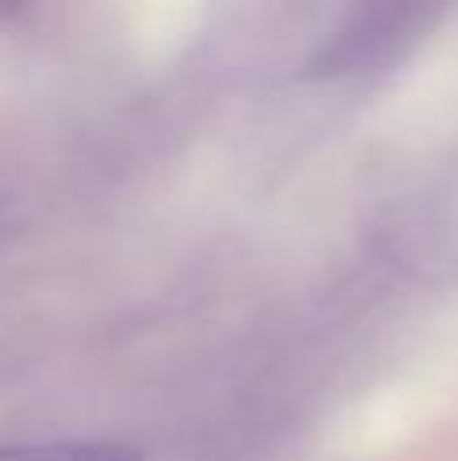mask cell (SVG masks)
<instances>
[{
  "label": "cell",
  "instance_id": "obj_1",
  "mask_svg": "<svg viewBox=\"0 0 458 461\" xmlns=\"http://www.w3.org/2000/svg\"><path fill=\"white\" fill-rule=\"evenodd\" d=\"M0 461H142V454L114 441H53V446H0Z\"/></svg>",
  "mask_w": 458,
  "mask_h": 461
}]
</instances>
